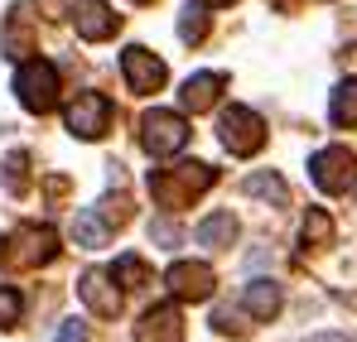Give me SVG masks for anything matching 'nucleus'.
<instances>
[{
    "label": "nucleus",
    "mask_w": 357,
    "mask_h": 342,
    "mask_svg": "<svg viewBox=\"0 0 357 342\" xmlns=\"http://www.w3.org/2000/svg\"><path fill=\"white\" fill-rule=\"evenodd\" d=\"M213 183H218V169L213 164H174V169L150 173V198L174 212V208H188L198 193H208Z\"/></svg>",
    "instance_id": "obj_1"
},
{
    "label": "nucleus",
    "mask_w": 357,
    "mask_h": 342,
    "mask_svg": "<svg viewBox=\"0 0 357 342\" xmlns=\"http://www.w3.org/2000/svg\"><path fill=\"white\" fill-rule=\"evenodd\" d=\"M15 97H20V107L24 111H54L59 107V68L49 63V58H29V63H20V72H15Z\"/></svg>",
    "instance_id": "obj_2"
},
{
    "label": "nucleus",
    "mask_w": 357,
    "mask_h": 342,
    "mask_svg": "<svg viewBox=\"0 0 357 342\" xmlns=\"http://www.w3.org/2000/svg\"><path fill=\"white\" fill-rule=\"evenodd\" d=\"M59 256V236L54 227H15L5 241H0V261L5 265H20V270H34V265H49Z\"/></svg>",
    "instance_id": "obj_3"
},
{
    "label": "nucleus",
    "mask_w": 357,
    "mask_h": 342,
    "mask_svg": "<svg viewBox=\"0 0 357 342\" xmlns=\"http://www.w3.org/2000/svg\"><path fill=\"white\" fill-rule=\"evenodd\" d=\"M140 145H145L155 160L178 155V150L188 145V121H183L178 111H165V107L145 111V116H140Z\"/></svg>",
    "instance_id": "obj_4"
},
{
    "label": "nucleus",
    "mask_w": 357,
    "mask_h": 342,
    "mask_svg": "<svg viewBox=\"0 0 357 342\" xmlns=\"http://www.w3.org/2000/svg\"><path fill=\"white\" fill-rule=\"evenodd\" d=\"M218 135H222V145H227L237 160H246V155H256V150L266 145V121L251 111V107H227L222 121H218Z\"/></svg>",
    "instance_id": "obj_5"
},
{
    "label": "nucleus",
    "mask_w": 357,
    "mask_h": 342,
    "mask_svg": "<svg viewBox=\"0 0 357 342\" xmlns=\"http://www.w3.org/2000/svg\"><path fill=\"white\" fill-rule=\"evenodd\" d=\"M309 178H314L324 193H348V188L357 183V160H353V150H343V145L319 150V155L309 160Z\"/></svg>",
    "instance_id": "obj_6"
},
{
    "label": "nucleus",
    "mask_w": 357,
    "mask_h": 342,
    "mask_svg": "<svg viewBox=\"0 0 357 342\" xmlns=\"http://www.w3.org/2000/svg\"><path fill=\"white\" fill-rule=\"evenodd\" d=\"M165 285L174 299L183 304H203V299H213V285H218V275H213V265H203V261H178L165 270Z\"/></svg>",
    "instance_id": "obj_7"
},
{
    "label": "nucleus",
    "mask_w": 357,
    "mask_h": 342,
    "mask_svg": "<svg viewBox=\"0 0 357 342\" xmlns=\"http://www.w3.org/2000/svg\"><path fill=\"white\" fill-rule=\"evenodd\" d=\"M112 125V102L102 92H77V102L68 107V130L77 140H102Z\"/></svg>",
    "instance_id": "obj_8"
},
{
    "label": "nucleus",
    "mask_w": 357,
    "mask_h": 342,
    "mask_svg": "<svg viewBox=\"0 0 357 342\" xmlns=\"http://www.w3.org/2000/svg\"><path fill=\"white\" fill-rule=\"evenodd\" d=\"M121 72H126V87H130V92H140V97L160 92V87H165V77H169V72H165V63L150 54L145 44H130V49L121 54Z\"/></svg>",
    "instance_id": "obj_9"
},
{
    "label": "nucleus",
    "mask_w": 357,
    "mask_h": 342,
    "mask_svg": "<svg viewBox=\"0 0 357 342\" xmlns=\"http://www.w3.org/2000/svg\"><path fill=\"white\" fill-rule=\"evenodd\" d=\"M73 29H77V39L102 44L121 29V15H112L107 0H73Z\"/></svg>",
    "instance_id": "obj_10"
},
{
    "label": "nucleus",
    "mask_w": 357,
    "mask_h": 342,
    "mask_svg": "<svg viewBox=\"0 0 357 342\" xmlns=\"http://www.w3.org/2000/svg\"><path fill=\"white\" fill-rule=\"evenodd\" d=\"M77 299H82L97 318H116L121 313V289L107 270H87V275L77 280Z\"/></svg>",
    "instance_id": "obj_11"
},
{
    "label": "nucleus",
    "mask_w": 357,
    "mask_h": 342,
    "mask_svg": "<svg viewBox=\"0 0 357 342\" xmlns=\"http://www.w3.org/2000/svg\"><path fill=\"white\" fill-rule=\"evenodd\" d=\"M135 342H183V318L174 304H155L140 313L135 323Z\"/></svg>",
    "instance_id": "obj_12"
},
{
    "label": "nucleus",
    "mask_w": 357,
    "mask_h": 342,
    "mask_svg": "<svg viewBox=\"0 0 357 342\" xmlns=\"http://www.w3.org/2000/svg\"><path fill=\"white\" fill-rule=\"evenodd\" d=\"M222 87H227V77H222V72H193V77L183 82V92H178V107H183V111H193V116L208 111V107L222 97Z\"/></svg>",
    "instance_id": "obj_13"
},
{
    "label": "nucleus",
    "mask_w": 357,
    "mask_h": 342,
    "mask_svg": "<svg viewBox=\"0 0 357 342\" xmlns=\"http://www.w3.org/2000/svg\"><path fill=\"white\" fill-rule=\"evenodd\" d=\"M241 309H246L256 323H271V318L280 313V285H275V280H251V285L241 289Z\"/></svg>",
    "instance_id": "obj_14"
},
{
    "label": "nucleus",
    "mask_w": 357,
    "mask_h": 342,
    "mask_svg": "<svg viewBox=\"0 0 357 342\" xmlns=\"http://www.w3.org/2000/svg\"><path fill=\"white\" fill-rule=\"evenodd\" d=\"M193 236H198V246L222 251V246L237 241V217H232V212H213V217H203V222L193 227Z\"/></svg>",
    "instance_id": "obj_15"
},
{
    "label": "nucleus",
    "mask_w": 357,
    "mask_h": 342,
    "mask_svg": "<svg viewBox=\"0 0 357 342\" xmlns=\"http://www.w3.org/2000/svg\"><path fill=\"white\" fill-rule=\"evenodd\" d=\"M208 29H213L208 5H203V0H188V5L178 10V39H183V44H203V39H208Z\"/></svg>",
    "instance_id": "obj_16"
},
{
    "label": "nucleus",
    "mask_w": 357,
    "mask_h": 342,
    "mask_svg": "<svg viewBox=\"0 0 357 342\" xmlns=\"http://www.w3.org/2000/svg\"><path fill=\"white\" fill-rule=\"evenodd\" d=\"M107 236H112V227H107V222H102L92 208L73 217V241H77L82 251H102V246H107Z\"/></svg>",
    "instance_id": "obj_17"
},
{
    "label": "nucleus",
    "mask_w": 357,
    "mask_h": 342,
    "mask_svg": "<svg viewBox=\"0 0 357 342\" xmlns=\"http://www.w3.org/2000/svg\"><path fill=\"white\" fill-rule=\"evenodd\" d=\"M241 188H246L251 198L275 203V208H285V203H290V188H285V178H280V173H251V178H241Z\"/></svg>",
    "instance_id": "obj_18"
},
{
    "label": "nucleus",
    "mask_w": 357,
    "mask_h": 342,
    "mask_svg": "<svg viewBox=\"0 0 357 342\" xmlns=\"http://www.w3.org/2000/svg\"><path fill=\"white\" fill-rule=\"evenodd\" d=\"M328 116H333V125H357V77H348V82L333 87Z\"/></svg>",
    "instance_id": "obj_19"
},
{
    "label": "nucleus",
    "mask_w": 357,
    "mask_h": 342,
    "mask_svg": "<svg viewBox=\"0 0 357 342\" xmlns=\"http://www.w3.org/2000/svg\"><path fill=\"white\" fill-rule=\"evenodd\" d=\"M24 54H29V24H24V15L15 10L10 24H5V58H24Z\"/></svg>",
    "instance_id": "obj_20"
},
{
    "label": "nucleus",
    "mask_w": 357,
    "mask_h": 342,
    "mask_svg": "<svg viewBox=\"0 0 357 342\" xmlns=\"http://www.w3.org/2000/svg\"><path fill=\"white\" fill-rule=\"evenodd\" d=\"M304 241H309V246H328V241H333V222H328L324 208H309V217H304Z\"/></svg>",
    "instance_id": "obj_21"
},
{
    "label": "nucleus",
    "mask_w": 357,
    "mask_h": 342,
    "mask_svg": "<svg viewBox=\"0 0 357 342\" xmlns=\"http://www.w3.org/2000/svg\"><path fill=\"white\" fill-rule=\"evenodd\" d=\"M5 188H10V193H24V188H29V155H24V150H15V155L5 160Z\"/></svg>",
    "instance_id": "obj_22"
},
{
    "label": "nucleus",
    "mask_w": 357,
    "mask_h": 342,
    "mask_svg": "<svg viewBox=\"0 0 357 342\" xmlns=\"http://www.w3.org/2000/svg\"><path fill=\"white\" fill-rule=\"evenodd\" d=\"M213 328H218L222 338H227V333H232V338H246V333H251V323H241V309H232V304H222V309L213 313Z\"/></svg>",
    "instance_id": "obj_23"
},
{
    "label": "nucleus",
    "mask_w": 357,
    "mask_h": 342,
    "mask_svg": "<svg viewBox=\"0 0 357 342\" xmlns=\"http://www.w3.org/2000/svg\"><path fill=\"white\" fill-rule=\"evenodd\" d=\"M112 280H116V285H145V261H140V256H121L116 261V270H112Z\"/></svg>",
    "instance_id": "obj_24"
},
{
    "label": "nucleus",
    "mask_w": 357,
    "mask_h": 342,
    "mask_svg": "<svg viewBox=\"0 0 357 342\" xmlns=\"http://www.w3.org/2000/svg\"><path fill=\"white\" fill-rule=\"evenodd\" d=\"M20 313H24V299H20V289L0 285V328H15V323H20Z\"/></svg>",
    "instance_id": "obj_25"
},
{
    "label": "nucleus",
    "mask_w": 357,
    "mask_h": 342,
    "mask_svg": "<svg viewBox=\"0 0 357 342\" xmlns=\"http://www.w3.org/2000/svg\"><path fill=\"white\" fill-rule=\"evenodd\" d=\"M150 241H165V246H178V227H174V222H150Z\"/></svg>",
    "instance_id": "obj_26"
},
{
    "label": "nucleus",
    "mask_w": 357,
    "mask_h": 342,
    "mask_svg": "<svg viewBox=\"0 0 357 342\" xmlns=\"http://www.w3.org/2000/svg\"><path fill=\"white\" fill-rule=\"evenodd\" d=\"M59 342H87V333H82V323H77V318H68V323L59 328Z\"/></svg>",
    "instance_id": "obj_27"
},
{
    "label": "nucleus",
    "mask_w": 357,
    "mask_h": 342,
    "mask_svg": "<svg viewBox=\"0 0 357 342\" xmlns=\"http://www.w3.org/2000/svg\"><path fill=\"white\" fill-rule=\"evenodd\" d=\"M203 5H232V0H203Z\"/></svg>",
    "instance_id": "obj_28"
},
{
    "label": "nucleus",
    "mask_w": 357,
    "mask_h": 342,
    "mask_svg": "<svg viewBox=\"0 0 357 342\" xmlns=\"http://www.w3.org/2000/svg\"><path fill=\"white\" fill-rule=\"evenodd\" d=\"M135 5H145V0H135Z\"/></svg>",
    "instance_id": "obj_29"
}]
</instances>
